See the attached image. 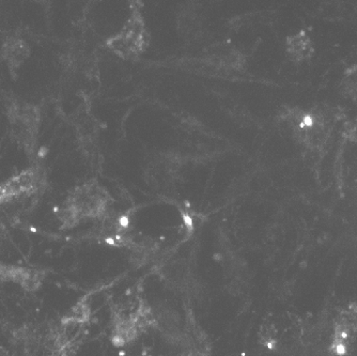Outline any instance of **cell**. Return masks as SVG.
<instances>
[{
    "instance_id": "2",
    "label": "cell",
    "mask_w": 357,
    "mask_h": 356,
    "mask_svg": "<svg viewBox=\"0 0 357 356\" xmlns=\"http://www.w3.org/2000/svg\"><path fill=\"white\" fill-rule=\"evenodd\" d=\"M310 50V42L308 37L301 35L296 36L294 39L290 40V52L292 55L298 58H305L308 55Z\"/></svg>"
},
{
    "instance_id": "1",
    "label": "cell",
    "mask_w": 357,
    "mask_h": 356,
    "mask_svg": "<svg viewBox=\"0 0 357 356\" xmlns=\"http://www.w3.org/2000/svg\"><path fill=\"white\" fill-rule=\"evenodd\" d=\"M146 44V31L144 24L134 17L128 22V25L121 30L117 38L112 40V47L117 50V53L121 55L134 56L138 55L142 52Z\"/></svg>"
}]
</instances>
